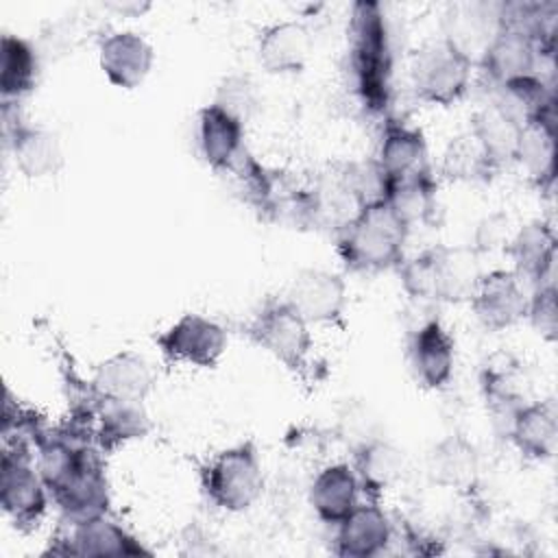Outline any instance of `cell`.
Instances as JSON below:
<instances>
[{
  "instance_id": "6da1fadb",
  "label": "cell",
  "mask_w": 558,
  "mask_h": 558,
  "mask_svg": "<svg viewBox=\"0 0 558 558\" xmlns=\"http://www.w3.org/2000/svg\"><path fill=\"white\" fill-rule=\"evenodd\" d=\"M35 445L39 451L37 471L70 525L102 517L109 510L102 451L87 425L70 421L61 429L41 432Z\"/></svg>"
},
{
  "instance_id": "7a4b0ae2",
  "label": "cell",
  "mask_w": 558,
  "mask_h": 558,
  "mask_svg": "<svg viewBox=\"0 0 558 558\" xmlns=\"http://www.w3.org/2000/svg\"><path fill=\"white\" fill-rule=\"evenodd\" d=\"M347 72L351 87L371 113L390 105L395 74V41L386 11L379 2L357 0L347 26Z\"/></svg>"
},
{
  "instance_id": "3957f363",
  "label": "cell",
  "mask_w": 558,
  "mask_h": 558,
  "mask_svg": "<svg viewBox=\"0 0 558 558\" xmlns=\"http://www.w3.org/2000/svg\"><path fill=\"white\" fill-rule=\"evenodd\" d=\"M480 275L477 253L466 246H432L399 264L403 292L421 305L469 301Z\"/></svg>"
},
{
  "instance_id": "277c9868",
  "label": "cell",
  "mask_w": 558,
  "mask_h": 558,
  "mask_svg": "<svg viewBox=\"0 0 558 558\" xmlns=\"http://www.w3.org/2000/svg\"><path fill=\"white\" fill-rule=\"evenodd\" d=\"M410 229L384 203L364 207L338 233V255L353 272H379L403 262V244Z\"/></svg>"
},
{
  "instance_id": "5b68a950",
  "label": "cell",
  "mask_w": 558,
  "mask_h": 558,
  "mask_svg": "<svg viewBox=\"0 0 558 558\" xmlns=\"http://www.w3.org/2000/svg\"><path fill=\"white\" fill-rule=\"evenodd\" d=\"M205 497L227 512L251 508L264 488L259 456L253 442H240L216 453L201 473Z\"/></svg>"
},
{
  "instance_id": "8992f818",
  "label": "cell",
  "mask_w": 558,
  "mask_h": 558,
  "mask_svg": "<svg viewBox=\"0 0 558 558\" xmlns=\"http://www.w3.org/2000/svg\"><path fill=\"white\" fill-rule=\"evenodd\" d=\"M0 462V504L13 525L28 532L39 525L48 506V488L31 462L26 438L4 440Z\"/></svg>"
},
{
  "instance_id": "52a82bcc",
  "label": "cell",
  "mask_w": 558,
  "mask_h": 558,
  "mask_svg": "<svg viewBox=\"0 0 558 558\" xmlns=\"http://www.w3.org/2000/svg\"><path fill=\"white\" fill-rule=\"evenodd\" d=\"M244 333L290 371L305 368L312 349L310 323L286 299H268L244 325Z\"/></svg>"
},
{
  "instance_id": "ba28073f",
  "label": "cell",
  "mask_w": 558,
  "mask_h": 558,
  "mask_svg": "<svg viewBox=\"0 0 558 558\" xmlns=\"http://www.w3.org/2000/svg\"><path fill=\"white\" fill-rule=\"evenodd\" d=\"M473 63L449 41L432 39L414 52L410 76L418 100L449 107L458 102L471 78Z\"/></svg>"
},
{
  "instance_id": "9c48e42d",
  "label": "cell",
  "mask_w": 558,
  "mask_h": 558,
  "mask_svg": "<svg viewBox=\"0 0 558 558\" xmlns=\"http://www.w3.org/2000/svg\"><path fill=\"white\" fill-rule=\"evenodd\" d=\"M157 347L168 362L214 368L227 349V331L201 314H183L157 336Z\"/></svg>"
},
{
  "instance_id": "30bf717a",
  "label": "cell",
  "mask_w": 558,
  "mask_h": 558,
  "mask_svg": "<svg viewBox=\"0 0 558 558\" xmlns=\"http://www.w3.org/2000/svg\"><path fill=\"white\" fill-rule=\"evenodd\" d=\"M471 310L482 327L501 331L525 318L527 294L514 270H490L480 275L469 299Z\"/></svg>"
},
{
  "instance_id": "8fae6325",
  "label": "cell",
  "mask_w": 558,
  "mask_h": 558,
  "mask_svg": "<svg viewBox=\"0 0 558 558\" xmlns=\"http://www.w3.org/2000/svg\"><path fill=\"white\" fill-rule=\"evenodd\" d=\"M408 360L414 379L427 388L438 390L449 384L456 360V344L436 314L421 320L408 342Z\"/></svg>"
},
{
  "instance_id": "7c38bea8",
  "label": "cell",
  "mask_w": 558,
  "mask_h": 558,
  "mask_svg": "<svg viewBox=\"0 0 558 558\" xmlns=\"http://www.w3.org/2000/svg\"><path fill=\"white\" fill-rule=\"evenodd\" d=\"M541 59L538 46L523 28L499 20V28L477 65L495 87H501L510 81L534 76Z\"/></svg>"
},
{
  "instance_id": "4fadbf2b",
  "label": "cell",
  "mask_w": 558,
  "mask_h": 558,
  "mask_svg": "<svg viewBox=\"0 0 558 558\" xmlns=\"http://www.w3.org/2000/svg\"><path fill=\"white\" fill-rule=\"evenodd\" d=\"M286 301L307 323H336L347 305V283L336 272L305 268L292 279Z\"/></svg>"
},
{
  "instance_id": "5bb4252c",
  "label": "cell",
  "mask_w": 558,
  "mask_h": 558,
  "mask_svg": "<svg viewBox=\"0 0 558 558\" xmlns=\"http://www.w3.org/2000/svg\"><path fill=\"white\" fill-rule=\"evenodd\" d=\"M100 70L107 81L122 89H135L148 76L155 52L153 46L133 31L111 33L100 41Z\"/></svg>"
},
{
  "instance_id": "9a60e30c",
  "label": "cell",
  "mask_w": 558,
  "mask_h": 558,
  "mask_svg": "<svg viewBox=\"0 0 558 558\" xmlns=\"http://www.w3.org/2000/svg\"><path fill=\"white\" fill-rule=\"evenodd\" d=\"M198 148L205 163L216 172H229L238 157L246 150L244 122L216 102L198 111Z\"/></svg>"
},
{
  "instance_id": "2e32d148",
  "label": "cell",
  "mask_w": 558,
  "mask_h": 558,
  "mask_svg": "<svg viewBox=\"0 0 558 558\" xmlns=\"http://www.w3.org/2000/svg\"><path fill=\"white\" fill-rule=\"evenodd\" d=\"M392 536V525L377 501L357 504L336 523L333 551L344 558H371L381 554Z\"/></svg>"
},
{
  "instance_id": "e0dca14e",
  "label": "cell",
  "mask_w": 558,
  "mask_h": 558,
  "mask_svg": "<svg viewBox=\"0 0 558 558\" xmlns=\"http://www.w3.org/2000/svg\"><path fill=\"white\" fill-rule=\"evenodd\" d=\"M499 28V4H451L445 17V35L473 65L480 63Z\"/></svg>"
},
{
  "instance_id": "ac0fdd59",
  "label": "cell",
  "mask_w": 558,
  "mask_h": 558,
  "mask_svg": "<svg viewBox=\"0 0 558 558\" xmlns=\"http://www.w3.org/2000/svg\"><path fill=\"white\" fill-rule=\"evenodd\" d=\"M506 253L514 262V272L521 281L532 286L554 279L556 264V233L551 225L532 220L523 225L506 244Z\"/></svg>"
},
{
  "instance_id": "d6986e66",
  "label": "cell",
  "mask_w": 558,
  "mask_h": 558,
  "mask_svg": "<svg viewBox=\"0 0 558 558\" xmlns=\"http://www.w3.org/2000/svg\"><path fill=\"white\" fill-rule=\"evenodd\" d=\"M153 381L155 375L150 364L133 351H122L111 355L96 368L89 386L98 397L142 403L150 392Z\"/></svg>"
},
{
  "instance_id": "ffe728a7",
  "label": "cell",
  "mask_w": 558,
  "mask_h": 558,
  "mask_svg": "<svg viewBox=\"0 0 558 558\" xmlns=\"http://www.w3.org/2000/svg\"><path fill=\"white\" fill-rule=\"evenodd\" d=\"M7 137L13 161L28 179H41L54 174L63 163V153L57 135L41 126L24 124L22 120H4Z\"/></svg>"
},
{
  "instance_id": "44dd1931",
  "label": "cell",
  "mask_w": 558,
  "mask_h": 558,
  "mask_svg": "<svg viewBox=\"0 0 558 558\" xmlns=\"http://www.w3.org/2000/svg\"><path fill=\"white\" fill-rule=\"evenodd\" d=\"M312 52V35L303 22H277L262 31L257 59L270 74H296L305 68Z\"/></svg>"
},
{
  "instance_id": "7402d4cb",
  "label": "cell",
  "mask_w": 558,
  "mask_h": 558,
  "mask_svg": "<svg viewBox=\"0 0 558 558\" xmlns=\"http://www.w3.org/2000/svg\"><path fill=\"white\" fill-rule=\"evenodd\" d=\"M480 386L493 425L506 438L512 418L525 405L523 392L519 390L517 364L506 355H493L480 373Z\"/></svg>"
},
{
  "instance_id": "603a6c76",
  "label": "cell",
  "mask_w": 558,
  "mask_h": 558,
  "mask_svg": "<svg viewBox=\"0 0 558 558\" xmlns=\"http://www.w3.org/2000/svg\"><path fill=\"white\" fill-rule=\"evenodd\" d=\"M61 554L70 556H150L133 534L122 525L96 517L89 521L72 523V532L65 536V547Z\"/></svg>"
},
{
  "instance_id": "cb8c5ba5",
  "label": "cell",
  "mask_w": 558,
  "mask_h": 558,
  "mask_svg": "<svg viewBox=\"0 0 558 558\" xmlns=\"http://www.w3.org/2000/svg\"><path fill=\"white\" fill-rule=\"evenodd\" d=\"M94 442L102 453H111L129 440L144 438L150 432V421L142 403L113 401L96 395L94 408Z\"/></svg>"
},
{
  "instance_id": "d4e9b609",
  "label": "cell",
  "mask_w": 558,
  "mask_h": 558,
  "mask_svg": "<svg viewBox=\"0 0 558 558\" xmlns=\"http://www.w3.org/2000/svg\"><path fill=\"white\" fill-rule=\"evenodd\" d=\"M310 504L320 521L340 523L360 504V482L347 462H336L318 471L310 486Z\"/></svg>"
},
{
  "instance_id": "484cf974",
  "label": "cell",
  "mask_w": 558,
  "mask_h": 558,
  "mask_svg": "<svg viewBox=\"0 0 558 558\" xmlns=\"http://www.w3.org/2000/svg\"><path fill=\"white\" fill-rule=\"evenodd\" d=\"M506 438H510L514 447L532 460L551 458L558 442L556 403L551 399L525 403L512 418Z\"/></svg>"
},
{
  "instance_id": "4316f807",
  "label": "cell",
  "mask_w": 558,
  "mask_h": 558,
  "mask_svg": "<svg viewBox=\"0 0 558 558\" xmlns=\"http://www.w3.org/2000/svg\"><path fill=\"white\" fill-rule=\"evenodd\" d=\"M375 161L381 166L390 181L427 168V148L423 133L399 120H386Z\"/></svg>"
},
{
  "instance_id": "83f0119b",
  "label": "cell",
  "mask_w": 558,
  "mask_h": 558,
  "mask_svg": "<svg viewBox=\"0 0 558 558\" xmlns=\"http://www.w3.org/2000/svg\"><path fill=\"white\" fill-rule=\"evenodd\" d=\"M438 185L429 172V166L397 179L390 183L386 203L401 218V222L412 231L416 225H432L438 209Z\"/></svg>"
},
{
  "instance_id": "f1b7e54d",
  "label": "cell",
  "mask_w": 558,
  "mask_h": 558,
  "mask_svg": "<svg viewBox=\"0 0 558 558\" xmlns=\"http://www.w3.org/2000/svg\"><path fill=\"white\" fill-rule=\"evenodd\" d=\"M427 471L434 484L453 488V490H469L480 471L477 451L475 447L462 436H447L432 449L427 458Z\"/></svg>"
},
{
  "instance_id": "f546056e",
  "label": "cell",
  "mask_w": 558,
  "mask_h": 558,
  "mask_svg": "<svg viewBox=\"0 0 558 558\" xmlns=\"http://www.w3.org/2000/svg\"><path fill=\"white\" fill-rule=\"evenodd\" d=\"M353 471L371 501H377L403 473V453L388 440L375 438L353 451Z\"/></svg>"
},
{
  "instance_id": "4dcf8cb0",
  "label": "cell",
  "mask_w": 558,
  "mask_h": 558,
  "mask_svg": "<svg viewBox=\"0 0 558 558\" xmlns=\"http://www.w3.org/2000/svg\"><path fill=\"white\" fill-rule=\"evenodd\" d=\"M556 157V116L538 118L521 126L514 161H519L527 177L541 187L554 183Z\"/></svg>"
},
{
  "instance_id": "1f68e13d",
  "label": "cell",
  "mask_w": 558,
  "mask_h": 558,
  "mask_svg": "<svg viewBox=\"0 0 558 558\" xmlns=\"http://www.w3.org/2000/svg\"><path fill=\"white\" fill-rule=\"evenodd\" d=\"M469 131L477 137V142L482 144L490 161L497 166V170L514 161L521 124L508 111H504L497 102H490L477 109L471 118Z\"/></svg>"
},
{
  "instance_id": "d6a6232c",
  "label": "cell",
  "mask_w": 558,
  "mask_h": 558,
  "mask_svg": "<svg viewBox=\"0 0 558 558\" xmlns=\"http://www.w3.org/2000/svg\"><path fill=\"white\" fill-rule=\"evenodd\" d=\"M37 52L31 41L2 35L0 39V94L2 105H13L33 92L37 83Z\"/></svg>"
},
{
  "instance_id": "836d02e7",
  "label": "cell",
  "mask_w": 558,
  "mask_h": 558,
  "mask_svg": "<svg viewBox=\"0 0 558 558\" xmlns=\"http://www.w3.org/2000/svg\"><path fill=\"white\" fill-rule=\"evenodd\" d=\"M497 89L499 96L495 102L504 111H508L521 126L538 118L556 116L554 92L538 74L510 81Z\"/></svg>"
},
{
  "instance_id": "e575fe53",
  "label": "cell",
  "mask_w": 558,
  "mask_h": 558,
  "mask_svg": "<svg viewBox=\"0 0 558 558\" xmlns=\"http://www.w3.org/2000/svg\"><path fill=\"white\" fill-rule=\"evenodd\" d=\"M440 172L449 181L477 183V181H488L497 172V166L484 153L477 137L471 131H466L456 135L447 144Z\"/></svg>"
},
{
  "instance_id": "d590c367",
  "label": "cell",
  "mask_w": 558,
  "mask_h": 558,
  "mask_svg": "<svg viewBox=\"0 0 558 558\" xmlns=\"http://www.w3.org/2000/svg\"><path fill=\"white\" fill-rule=\"evenodd\" d=\"M218 107L227 109L231 116H235L238 120H242L246 124V120L257 111L259 107V96H257V85L253 83L251 76H227L218 92H216V100Z\"/></svg>"
},
{
  "instance_id": "8d00e7d4",
  "label": "cell",
  "mask_w": 558,
  "mask_h": 558,
  "mask_svg": "<svg viewBox=\"0 0 558 558\" xmlns=\"http://www.w3.org/2000/svg\"><path fill=\"white\" fill-rule=\"evenodd\" d=\"M532 327L545 340H556L558 314H556V283L554 279L534 286L532 296H527V312Z\"/></svg>"
},
{
  "instance_id": "74e56055",
  "label": "cell",
  "mask_w": 558,
  "mask_h": 558,
  "mask_svg": "<svg viewBox=\"0 0 558 558\" xmlns=\"http://www.w3.org/2000/svg\"><path fill=\"white\" fill-rule=\"evenodd\" d=\"M508 218L504 214H493L488 218H484L477 227L475 233V253L482 251H493L495 246H501L504 242L508 244Z\"/></svg>"
}]
</instances>
